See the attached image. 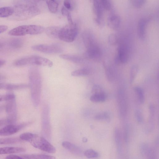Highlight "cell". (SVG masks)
I'll use <instances>...</instances> for the list:
<instances>
[{
    "mask_svg": "<svg viewBox=\"0 0 159 159\" xmlns=\"http://www.w3.org/2000/svg\"><path fill=\"white\" fill-rule=\"evenodd\" d=\"M46 2L49 11L53 13H56L58 6L57 2L55 0H47Z\"/></svg>",
    "mask_w": 159,
    "mask_h": 159,
    "instance_id": "26",
    "label": "cell"
},
{
    "mask_svg": "<svg viewBox=\"0 0 159 159\" xmlns=\"http://www.w3.org/2000/svg\"><path fill=\"white\" fill-rule=\"evenodd\" d=\"M92 4L93 12L95 15L94 21L99 26L104 25L103 19V7L98 0H90Z\"/></svg>",
    "mask_w": 159,
    "mask_h": 159,
    "instance_id": "8",
    "label": "cell"
},
{
    "mask_svg": "<svg viewBox=\"0 0 159 159\" xmlns=\"http://www.w3.org/2000/svg\"><path fill=\"white\" fill-rule=\"evenodd\" d=\"M84 54L85 58L95 61H98L101 57V51L97 44L86 48Z\"/></svg>",
    "mask_w": 159,
    "mask_h": 159,
    "instance_id": "11",
    "label": "cell"
},
{
    "mask_svg": "<svg viewBox=\"0 0 159 159\" xmlns=\"http://www.w3.org/2000/svg\"><path fill=\"white\" fill-rule=\"evenodd\" d=\"M17 66H22L29 65L51 67L52 62L46 58L38 56H31L19 59L14 63Z\"/></svg>",
    "mask_w": 159,
    "mask_h": 159,
    "instance_id": "3",
    "label": "cell"
},
{
    "mask_svg": "<svg viewBox=\"0 0 159 159\" xmlns=\"http://www.w3.org/2000/svg\"><path fill=\"white\" fill-rule=\"evenodd\" d=\"M67 20L68 23L72 24L74 22L72 20L71 15L70 12H69L67 16Z\"/></svg>",
    "mask_w": 159,
    "mask_h": 159,
    "instance_id": "44",
    "label": "cell"
},
{
    "mask_svg": "<svg viewBox=\"0 0 159 159\" xmlns=\"http://www.w3.org/2000/svg\"><path fill=\"white\" fill-rule=\"evenodd\" d=\"M5 79V77L2 75L0 74V81L3 80Z\"/></svg>",
    "mask_w": 159,
    "mask_h": 159,
    "instance_id": "47",
    "label": "cell"
},
{
    "mask_svg": "<svg viewBox=\"0 0 159 159\" xmlns=\"http://www.w3.org/2000/svg\"><path fill=\"white\" fill-rule=\"evenodd\" d=\"M22 159H55L56 158L53 156L42 154H25L21 156Z\"/></svg>",
    "mask_w": 159,
    "mask_h": 159,
    "instance_id": "19",
    "label": "cell"
},
{
    "mask_svg": "<svg viewBox=\"0 0 159 159\" xmlns=\"http://www.w3.org/2000/svg\"><path fill=\"white\" fill-rule=\"evenodd\" d=\"M5 63V61L2 59H0V67L3 66Z\"/></svg>",
    "mask_w": 159,
    "mask_h": 159,
    "instance_id": "45",
    "label": "cell"
},
{
    "mask_svg": "<svg viewBox=\"0 0 159 159\" xmlns=\"http://www.w3.org/2000/svg\"><path fill=\"white\" fill-rule=\"evenodd\" d=\"M22 40L20 39H13L9 43V45L11 47L15 48H20L22 46Z\"/></svg>",
    "mask_w": 159,
    "mask_h": 159,
    "instance_id": "33",
    "label": "cell"
},
{
    "mask_svg": "<svg viewBox=\"0 0 159 159\" xmlns=\"http://www.w3.org/2000/svg\"><path fill=\"white\" fill-rule=\"evenodd\" d=\"M119 104L120 115L123 116L126 111V103L123 92L120 91L118 94Z\"/></svg>",
    "mask_w": 159,
    "mask_h": 159,
    "instance_id": "21",
    "label": "cell"
},
{
    "mask_svg": "<svg viewBox=\"0 0 159 159\" xmlns=\"http://www.w3.org/2000/svg\"><path fill=\"white\" fill-rule=\"evenodd\" d=\"M78 33V29L76 23H68L61 28L58 38L63 41L71 43L75 39Z\"/></svg>",
    "mask_w": 159,
    "mask_h": 159,
    "instance_id": "6",
    "label": "cell"
},
{
    "mask_svg": "<svg viewBox=\"0 0 159 159\" xmlns=\"http://www.w3.org/2000/svg\"><path fill=\"white\" fill-rule=\"evenodd\" d=\"M25 149L22 147H5L0 148V154H11L24 152Z\"/></svg>",
    "mask_w": 159,
    "mask_h": 159,
    "instance_id": "16",
    "label": "cell"
},
{
    "mask_svg": "<svg viewBox=\"0 0 159 159\" xmlns=\"http://www.w3.org/2000/svg\"><path fill=\"white\" fill-rule=\"evenodd\" d=\"M84 156L89 158L97 157L99 154L98 152L92 149H89L86 150L84 152Z\"/></svg>",
    "mask_w": 159,
    "mask_h": 159,
    "instance_id": "32",
    "label": "cell"
},
{
    "mask_svg": "<svg viewBox=\"0 0 159 159\" xmlns=\"http://www.w3.org/2000/svg\"><path fill=\"white\" fill-rule=\"evenodd\" d=\"M64 7L69 10H71L73 9V5L70 0H64Z\"/></svg>",
    "mask_w": 159,
    "mask_h": 159,
    "instance_id": "40",
    "label": "cell"
},
{
    "mask_svg": "<svg viewBox=\"0 0 159 159\" xmlns=\"http://www.w3.org/2000/svg\"><path fill=\"white\" fill-rule=\"evenodd\" d=\"M106 98V94L104 93L93 94L90 99L92 102H104Z\"/></svg>",
    "mask_w": 159,
    "mask_h": 159,
    "instance_id": "22",
    "label": "cell"
},
{
    "mask_svg": "<svg viewBox=\"0 0 159 159\" xmlns=\"http://www.w3.org/2000/svg\"><path fill=\"white\" fill-rule=\"evenodd\" d=\"M59 57L61 59L76 64H82L85 61L84 58L76 55L62 54L59 56Z\"/></svg>",
    "mask_w": 159,
    "mask_h": 159,
    "instance_id": "15",
    "label": "cell"
},
{
    "mask_svg": "<svg viewBox=\"0 0 159 159\" xmlns=\"http://www.w3.org/2000/svg\"><path fill=\"white\" fill-rule=\"evenodd\" d=\"M3 46V44L0 43V48L2 47Z\"/></svg>",
    "mask_w": 159,
    "mask_h": 159,
    "instance_id": "48",
    "label": "cell"
},
{
    "mask_svg": "<svg viewBox=\"0 0 159 159\" xmlns=\"http://www.w3.org/2000/svg\"><path fill=\"white\" fill-rule=\"evenodd\" d=\"M117 50V56L121 63H126L128 59V54L126 48L124 46L121 45L119 46Z\"/></svg>",
    "mask_w": 159,
    "mask_h": 159,
    "instance_id": "17",
    "label": "cell"
},
{
    "mask_svg": "<svg viewBox=\"0 0 159 159\" xmlns=\"http://www.w3.org/2000/svg\"><path fill=\"white\" fill-rule=\"evenodd\" d=\"M92 94L104 93L102 87L98 84H95L93 86L92 90Z\"/></svg>",
    "mask_w": 159,
    "mask_h": 159,
    "instance_id": "38",
    "label": "cell"
},
{
    "mask_svg": "<svg viewBox=\"0 0 159 159\" xmlns=\"http://www.w3.org/2000/svg\"><path fill=\"white\" fill-rule=\"evenodd\" d=\"M62 145L64 148L72 154L79 155L82 153V150L80 148L69 142L63 141Z\"/></svg>",
    "mask_w": 159,
    "mask_h": 159,
    "instance_id": "14",
    "label": "cell"
},
{
    "mask_svg": "<svg viewBox=\"0 0 159 159\" xmlns=\"http://www.w3.org/2000/svg\"><path fill=\"white\" fill-rule=\"evenodd\" d=\"M109 43L111 45H116L118 42V38L116 35L114 34H111L109 35L108 38Z\"/></svg>",
    "mask_w": 159,
    "mask_h": 159,
    "instance_id": "35",
    "label": "cell"
},
{
    "mask_svg": "<svg viewBox=\"0 0 159 159\" xmlns=\"http://www.w3.org/2000/svg\"><path fill=\"white\" fill-rule=\"evenodd\" d=\"M92 73V71L90 68L84 67L72 71L71 75L75 77L89 75Z\"/></svg>",
    "mask_w": 159,
    "mask_h": 159,
    "instance_id": "20",
    "label": "cell"
},
{
    "mask_svg": "<svg viewBox=\"0 0 159 159\" xmlns=\"http://www.w3.org/2000/svg\"><path fill=\"white\" fill-rule=\"evenodd\" d=\"M94 118L97 120H105L108 122L110 120V116L109 114L107 112H104L97 114Z\"/></svg>",
    "mask_w": 159,
    "mask_h": 159,
    "instance_id": "29",
    "label": "cell"
},
{
    "mask_svg": "<svg viewBox=\"0 0 159 159\" xmlns=\"http://www.w3.org/2000/svg\"><path fill=\"white\" fill-rule=\"evenodd\" d=\"M103 8L107 10H110L111 7V4L110 0H100Z\"/></svg>",
    "mask_w": 159,
    "mask_h": 159,
    "instance_id": "37",
    "label": "cell"
},
{
    "mask_svg": "<svg viewBox=\"0 0 159 159\" xmlns=\"http://www.w3.org/2000/svg\"><path fill=\"white\" fill-rule=\"evenodd\" d=\"M14 12L13 7H5L0 8V18L10 16Z\"/></svg>",
    "mask_w": 159,
    "mask_h": 159,
    "instance_id": "23",
    "label": "cell"
},
{
    "mask_svg": "<svg viewBox=\"0 0 159 159\" xmlns=\"http://www.w3.org/2000/svg\"><path fill=\"white\" fill-rule=\"evenodd\" d=\"M103 64L107 78L109 81H112L114 78V73L111 67L107 62H104Z\"/></svg>",
    "mask_w": 159,
    "mask_h": 159,
    "instance_id": "24",
    "label": "cell"
},
{
    "mask_svg": "<svg viewBox=\"0 0 159 159\" xmlns=\"http://www.w3.org/2000/svg\"><path fill=\"white\" fill-rule=\"evenodd\" d=\"M65 7H62L61 10L62 14L64 16H67L68 14L70 12Z\"/></svg>",
    "mask_w": 159,
    "mask_h": 159,
    "instance_id": "42",
    "label": "cell"
},
{
    "mask_svg": "<svg viewBox=\"0 0 159 159\" xmlns=\"http://www.w3.org/2000/svg\"><path fill=\"white\" fill-rule=\"evenodd\" d=\"M8 29V27L5 25H0V34L6 31Z\"/></svg>",
    "mask_w": 159,
    "mask_h": 159,
    "instance_id": "43",
    "label": "cell"
},
{
    "mask_svg": "<svg viewBox=\"0 0 159 159\" xmlns=\"http://www.w3.org/2000/svg\"><path fill=\"white\" fill-rule=\"evenodd\" d=\"M13 8L14 12L10 16L17 20H25L38 15L40 10L34 0H21Z\"/></svg>",
    "mask_w": 159,
    "mask_h": 159,
    "instance_id": "1",
    "label": "cell"
},
{
    "mask_svg": "<svg viewBox=\"0 0 159 159\" xmlns=\"http://www.w3.org/2000/svg\"><path fill=\"white\" fill-rule=\"evenodd\" d=\"M138 71V67L137 65H134L131 68L130 71L129 82L132 84L134 79Z\"/></svg>",
    "mask_w": 159,
    "mask_h": 159,
    "instance_id": "30",
    "label": "cell"
},
{
    "mask_svg": "<svg viewBox=\"0 0 159 159\" xmlns=\"http://www.w3.org/2000/svg\"><path fill=\"white\" fill-rule=\"evenodd\" d=\"M15 98L14 94H9L4 95H0V102L5 101H10Z\"/></svg>",
    "mask_w": 159,
    "mask_h": 159,
    "instance_id": "36",
    "label": "cell"
},
{
    "mask_svg": "<svg viewBox=\"0 0 159 159\" xmlns=\"http://www.w3.org/2000/svg\"><path fill=\"white\" fill-rule=\"evenodd\" d=\"M34 51L45 53H58L62 52L63 49L57 44H40L33 46L31 47Z\"/></svg>",
    "mask_w": 159,
    "mask_h": 159,
    "instance_id": "7",
    "label": "cell"
},
{
    "mask_svg": "<svg viewBox=\"0 0 159 159\" xmlns=\"http://www.w3.org/2000/svg\"><path fill=\"white\" fill-rule=\"evenodd\" d=\"M20 84H14L0 83V89L12 90L20 89Z\"/></svg>",
    "mask_w": 159,
    "mask_h": 159,
    "instance_id": "28",
    "label": "cell"
},
{
    "mask_svg": "<svg viewBox=\"0 0 159 159\" xmlns=\"http://www.w3.org/2000/svg\"><path fill=\"white\" fill-rule=\"evenodd\" d=\"M134 91L137 94L140 102L143 103L144 101V95L143 89L140 88L136 87L134 88Z\"/></svg>",
    "mask_w": 159,
    "mask_h": 159,
    "instance_id": "31",
    "label": "cell"
},
{
    "mask_svg": "<svg viewBox=\"0 0 159 159\" xmlns=\"http://www.w3.org/2000/svg\"><path fill=\"white\" fill-rule=\"evenodd\" d=\"M28 142L36 148L42 151L53 153L56 152L55 148L44 137L31 133Z\"/></svg>",
    "mask_w": 159,
    "mask_h": 159,
    "instance_id": "5",
    "label": "cell"
},
{
    "mask_svg": "<svg viewBox=\"0 0 159 159\" xmlns=\"http://www.w3.org/2000/svg\"><path fill=\"white\" fill-rule=\"evenodd\" d=\"M28 124H29V123L21 125H8L0 129V136H7L14 134Z\"/></svg>",
    "mask_w": 159,
    "mask_h": 159,
    "instance_id": "9",
    "label": "cell"
},
{
    "mask_svg": "<svg viewBox=\"0 0 159 159\" xmlns=\"http://www.w3.org/2000/svg\"><path fill=\"white\" fill-rule=\"evenodd\" d=\"M45 30L44 28L37 25H25L15 28L8 32L10 35L21 36L30 35H37L42 33Z\"/></svg>",
    "mask_w": 159,
    "mask_h": 159,
    "instance_id": "4",
    "label": "cell"
},
{
    "mask_svg": "<svg viewBox=\"0 0 159 159\" xmlns=\"http://www.w3.org/2000/svg\"><path fill=\"white\" fill-rule=\"evenodd\" d=\"M134 7L136 8L141 7L145 3L146 0H129Z\"/></svg>",
    "mask_w": 159,
    "mask_h": 159,
    "instance_id": "34",
    "label": "cell"
},
{
    "mask_svg": "<svg viewBox=\"0 0 159 159\" xmlns=\"http://www.w3.org/2000/svg\"><path fill=\"white\" fill-rule=\"evenodd\" d=\"M120 19L119 16L113 14L108 18L107 24L108 26L111 29L115 30L119 27L120 24Z\"/></svg>",
    "mask_w": 159,
    "mask_h": 159,
    "instance_id": "13",
    "label": "cell"
},
{
    "mask_svg": "<svg viewBox=\"0 0 159 159\" xmlns=\"http://www.w3.org/2000/svg\"><path fill=\"white\" fill-rule=\"evenodd\" d=\"M60 27L57 26H50L45 29L46 34L53 39L58 38Z\"/></svg>",
    "mask_w": 159,
    "mask_h": 159,
    "instance_id": "18",
    "label": "cell"
},
{
    "mask_svg": "<svg viewBox=\"0 0 159 159\" xmlns=\"http://www.w3.org/2000/svg\"><path fill=\"white\" fill-rule=\"evenodd\" d=\"M29 79L32 100L34 105L37 106L40 101L42 82L40 74L37 67L30 68Z\"/></svg>",
    "mask_w": 159,
    "mask_h": 159,
    "instance_id": "2",
    "label": "cell"
},
{
    "mask_svg": "<svg viewBox=\"0 0 159 159\" xmlns=\"http://www.w3.org/2000/svg\"><path fill=\"white\" fill-rule=\"evenodd\" d=\"M114 136L117 152L119 153H120L121 152V137L120 131L117 128L115 129Z\"/></svg>",
    "mask_w": 159,
    "mask_h": 159,
    "instance_id": "25",
    "label": "cell"
},
{
    "mask_svg": "<svg viewBox=\"0 0 159 159\" xmlns=\"http://www.w3.org/2000/svg\"><path fill=\"white\" fill-rule=\"evenodd\" d=\"M149 21L148 18H143L140 19L138 24L137 33L139 38L143 40L144 39L145 34L146 25Z\"/></svg>",
    "mask_w": 159,
    "mask_h": 159,
    "instance_id": "12",
    "label": "cell"
},
{
    "mask_svg": "<svg viewBox=\"0 0 159 159\" xmlns=\"http://www.w3.org/2000/svg\"><path fill=\"white\" fill-rule=\"evenodd\" d=\"M6 159H22L21 156L17 155L11 154L7 156Z\"/></svg>",
    "mask_w": 159,
    "mask_h": 159,
    "instance_id": "41",
    "label": "cell"
},
{
    "mask_svg": "<svg viewBox=\"0 0 159 159\" xmlns=\"http://www.w3.org/2000/svg\"><path fill=\"white\" fill-rule=\"evenodd\" d=\"M49 109L45 107L43 109L42 114V127L43 132L48 138L50 137L51 129L49 116Z\"/></svg>",
    "mask_w": 159,
    "mask_h": 159,
    "instance_id": "10",
    "label": "cell"
},
{
    "mask_svg": "<svg viewBox=\"0 0 159 159\" xmlns=\"http://www.w3.org/2000/svg\"><path fill=\"white\" fill-rule=\"evenodd\" d=\"M135 116L137 121L139 123L143 121V117L141 111L139 110H137L135 111Z\"/></svg>",
    "mask_w": 159,
    "mask_h": 159,
    "instance_id": "39",
    "label": "cell"
},
{
    "mask_svg": "<svg viewBox=\"0 0 159 159\" xmlns=\"http://www.w3.org/2000/svg\"><path fill=\"white\" fill-rule=\"evenodd\" d=\"M6 122H8L7 120H0V126L3 125Z\"/></svg>",
    "mask_w": 159,
    "mask_h": 159,
    "instance_id": "46",
    "label": "cell"
},
{
    "mask_svg": "<svg viewBox=\"0 0 159 159\" xmlns=\"http://www.w3.org/2000/svg\"><path fill=\"white\" fill-rule=\"evenodd\" d=\"M22 140L19 138H8L0 139V144H11L18 143Z\"/></svg>",
    "mask_w": 159,
    "mask_h": 159,
    "instance_id": "27",
    "label": "cell"
}]
</instances>
